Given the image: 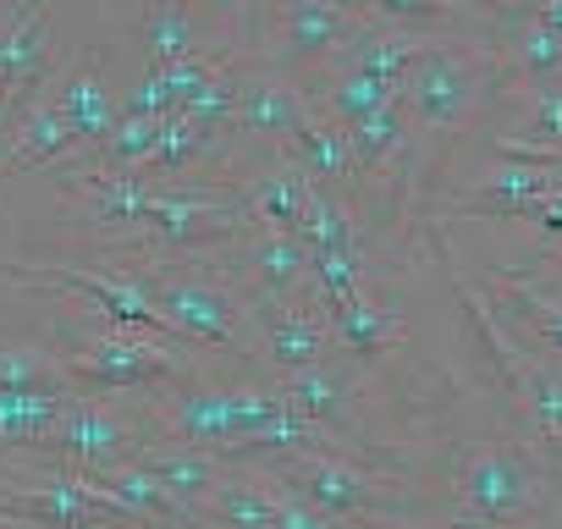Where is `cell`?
<instances>
[{
    "instance_id": "obj_24",
    "label": "cell",
    "mask_w": 562,
    "mask_h": 529,
    "mask_svg": "<svg viewBox=\"0 0 562 529\" xmlns=\"http://www.w3.org/2000/svg\"><path fill=\"white\" fill-rule=\"evenodd\" d=\"M155 144H160V116H138V111H122L116 133L105 138L100 155H83L89 166H105V171H144L155 160Z\"/></svg>"
},
{
    "instance_id": "obj_5",
    "label": "cell",
    "mask_w": 562,
    "mask_h": 529,
    "mask_svg": "<svg viewBox=\"0 0 562 529\" xmlns=\"http://www.w3.org/2000/svg\"><path fill=\"white\" fill-rule=\"evenodd\" d=\"M138 277L149 282L155 304L166 309V320L177 326V337L193 353H232L243 370H259L254 364V315L237 288H221L215 277H177V271H160V264H149Z\"/></svg>"
},
{
    "instance_id": "obj_18",
    "label": "cell",
    "mask_w": 562,
    "mask_h": 529,
    "mask_svg": "<svg viewBox=\"0 0 562 529\" xmlns=\"http://www.w3.org/2000/svg\"><path fill=\"white\" fill-rule=\"evenodd\" d=\"M193 518L215 524V529H270L276 524V491L248 463H226V474L210 485V496L193 507Z\"/></svg>"
},
{
    "instance_id": "obj_30",
    "label": "cell",
    "mask_w": 562,
    "mask_h": 529,
    "mask_svg": "<svg viewBox=\"0 0 562 529\" xmlns=\"http://www.w3.org/2000/svg\"><path fill=\"white\" fill-rule=\"evenodd\" d=\"M7 288H18V282H12V271H0V293H7Z\"/></svg>"
},
{
    "instance_id": "obj_19",
    "label": "cell",
    "mask_w": 562,
    "mask_h": 529,
    "mask_svg": "<svg viewBox=\"0 0 562 529\" xmlns=\"http://www.w3.org/2000/svg\"><path fill=\"white\" fill-rule=\"evenodd\" d=\"M310 182L321 188H353V144H348V127H337L326 111H310V122L293 133V144L281 149Z\"/></svg>"
},
{
    "instance_id": "obj_29",
    "label": "cell",
    "mask_w": 562,
    "mask_h": 529,
    "mask_svg": "<svg viewBox=\"0 0 562 529\" xmlns=\"http://www.w3.org/2000/svg\"><path fill=\"white\" fill-rule=\"evenodd\" d=\"M116 7H133V12H149V7H166V0H116Z\"/></svg>"
},
{
    "instance_id": "obj_12",
    "label": "cell",
    "mask_w": 562,
    "mask_h": 529,
    "mask_svg": "<svg viewBox=\"0 0 562 529\" xmlns=\"http://www.w3.org/2000/svg\"><path fill=\"white\" fill-rule=\"evenodd\" d=\"M56 105L67 111V122H72L83 155H100L105 138H111L116 122H122V105H116V94H111V83H105V56H100V50H78V61L56 78Z\"/></svg>"
},
{
    "instance_id": "obj_17",
    "label": "cell",
    "mask_w": 562,
    "mask_h": 529,
    "mask_svg": "<svg viewBox=\"0 0 562 529\" xmlns=\"http://www.w3.org/2000/svg\"><path fill=\"white\" fill-rule=\"evenodd\" d=\"M304 94L315 100V111H326L337 127L353 133V127L370 122L375 111L397 105V100H403V83H386V78H370V72H353V67H326V72L310 78Z\"/></svg>"
},
{
    "instance_id": "obj_14",
    "label": "cell",
    "mask_w": 562,
    "mask_h": 529,
    "mask_svg": "<svg viewBox=\"0 0 562 529\" xmlns=\"http://www.w3.org/2000/svg\"><path fill=\"white\" fill-rule=\"evenodd\" d=\"M441 40H452V34H419V29H397V23L364 18V29L348 40V50H342L331 67H353V72L403 83V78L414 72V61H419L425 50H436Z\"/></svg>"
},
{
    "instance_id": "obj_7",
    "label": "cell",
    "mask_w": 562,
    "mask_h": 529,
    "mask_svg": "<svg viewBox=\"0 0 562 529\" xmlns=\"http://www.w3.org/2000/svg\"><path fill=\"white\" fill-rule=\"evenodd\" d=\"M226 264H232V288L243 293L248 309L259 304H315L321 309L315 254L288 226H259V221L243 226V237L226 248Z\"/></svg>"
},
{
    "instance_id": "obj_27",
    "label": "cell",
    "mask_w": 562,
    "mask_h": 529,
    "mask_svg": "<svg viewBox=\"0 0 562 529\" xmlns=\"http://www.w3.org/2000/svg\"><path fill=\"white\" fill-rule=\"evenodd\" d=\"M529 221H535V232H540V237L562 243V188H557V193H546V199L529 210Z\"/></svg>"
},
{
    "instance_id": "obj_13",
    "label": "cell",
    "mask_w": 562,
    "mask_h": 529,
    "mask_svg": "<svg viewBox=\"0 0 562 529\" xmlns=\"http://www.w3.org/2000/svg\"><path fill=\"white\" fill-rule=\"evenodd\" d=\"M237 204H243V215L248 221H259V226H288V232H299V215H304V204H310V177L288 160V155H265L259 166H248V171H237Z\"/></svg>"
},
{
    "instance_id": "obj_1",
    "label": "cell",
    "mask_w": 562,
    "mask_h": 529,
    "mask_svg": "<svg viewBox=\"0 0 562 529\" xmlns=\"http://www.w3.org/2000/svg\"><path fill=\"white\" fill-rule=\"evenodd\" d=\"M452 502H441L447 524L463 529H518L551 507V491L562 485L557 469L535 452L524 436H496L480 441L458 458L452 469Z\"/></svg>"
},
{
    "instance_id": "obj_28",
    "label": "cell",
    "mask_w": 562,
    "mask_h": 529,
    "mask_svg": "<svg viewBox=\"0 0 562 529\" xmlns=\"http://www.w3.org/2000/svg\"><path fill=\"white\" fill-rule=\"evenodd\" d=\"M546 271H551V277L562 282V248H551V254H546Z\"/></svg>"
},
{
    "instance_id": "obj_26",
    "label": "cell",
    "mask_w": 562,
    "mask_h": 529,
    "mask_svg": "<svg viewBox=\"0 0 562 529\" xmlns=\"http://www.w3.org/2000/svg\"><path fill=\"white\" fill-rule=\"evenodd\" d=\"M270 491H276V524L270 529H375V524H348V518H331V513H321V507H310L304 496H293L288 485H281L265 463H248Z\"/></svg>"
},
{
    "instance_id": "obj_2",
    "label": "cell",
    "mask_w": 562,
    "mask_h": 529,
    "mask_svg": "<svg viewBox=\"0 0 562 529\" xmlns=\"http://www.w3.org/2000/svg\"><path fill=\"white\" fill-rule=\"evenodd\" d=\"M293 496H304L310 507L348 518V524H419V518H441V507H430L408 474H386L370 469L359 458L342 452H293V458H270L265 463Z\"/></svg>"
},
{
    "instance_id": "obj_15",
    "label": "cell",
    "mask_w": 562,
    "mask_h": 529,
    "mask_svg": "<svg viewBox=\"0 0 562 529\" xmlns=\"http://www.w3.org/2000/svg\"><path fill=\"white\" fill-rule=\"evenodd\" d=\"M72 155H83V144H78L67 111H61L56 100H40V105L23 116V127L7 138V149H0V182L29 177V171H45V166H61V160H72Z\"/></svg>"
},
{
    "instance_id": "obj_22",
    "label": "cell",
    "mask_w": 562,
    "mask_h": 529,
    "mask_svg": "<svg viewBox=\"0 0 562 529\" xmlns=\"http://www.w3.org/2000/svg\"><path fill=\"white\" fill-rule=\"evenodd\" d=\"M78 392H0V452H34Z\"/></svg>"
},
{
    "instance_id": "obj_16",
    "label": "cell",
    "mask_w": 562,
    "mask_h": 529,
    "mask_svg": "<svg viewBox=\"0 0 562 529\" xmlns=\"http://www.w3.org/2000/svg\"><path fill=\"white\" fill-rule=\"evenodd\" d=\"M326 320H331L337 348H342L359 370H381V364H386V353H397V348H403V337H408V326H403L386 304H375V293H370V288H364L359 299H348V304L326 309Z\"/></svg>"
},
{
    "instance_id": "obj_23",
    "label": "cell",
    "mask_w": 562,
    "mask_h": 529,
    "mask_svg": "<svg viewBox=\"0 0 562 529\" xmlns=\"http://www.w3.org/2000/svg\"><path fill=\"white\" fill-rule=\"evenodd\" d=\"M299 237L310 254H326V248H364V226H359V210L342 188H310V204L299 215Z\"/></svg>"
},
{
    "instance_id": "obj_25",
    "label": "cell",
    "mask_w": 562,
    "mask_h": 529,
    "mask_svg": "<svg viewBox=\"0 0 562 529\" xmlns=\"http://www.w3.org/2000/svg\"><path fill=\"white\" fill-rule=\"evenodd\" d=\"M243 61H248V56L221 61V67L204 78V89L182 105V116H193V122H199V127H210V133H226V127H232V116H237V72H243Z\"/></svg>"
},
{
    "instance_id": "obj_20",
    "label": "cell",
    "mask_w": 562,
    "mask_h": 529,
    "mask_svg": "<svg viewBox=\"0 0 562 529\" xmlns=\"http://www.w3.org/2000/svg\"><path fill=\"white\" fill-rule=\"evenodd\" d=\"M138 463H144L182 507H199V502L210 496V485L226 474V458L199 452V447H177V441H149V447L138 452Z\"/></svg>"
},
{
    "instance_id": "obj_10",
    "label": "cell",
    "mask_w": 562,
    "mask_h": 529,
    "mask_svg": "<svg viewBox=\"0 0 562 529\" xmlns=\"http://www.w3.org/2000/svg\"><path fill=\"white\" fill-rule=\"evenodd\" d=\"M248 315H254V364L270 381H288L337 353L331 320L315 304H259Z\"/></svg>"
},
{
    "instance_id": "obj_21",
    "label": "cell",
    "mask_w": 562,
    "mask_h": 529,
    "mask_svg": "<svg viewBox=\"0 0 562 529\" xmlns=\"http://www.w3.org/2000/svg\"><path fill=\"white\" fill-rule=\"evenodd\" d=\"M0 392H78L61 370V348L0 331Z\"/></svg>"
},
{
    "instance_id": "obj_4",
    "label": "cell",
    "mask_w": 562,
    "mask_h": 529,
    "mask_svg": "<svg viewBox=\"0 0 562 529\" xmlns=\"http://www.w3.org/2000/svg\"><path fill=\"white\" fill-rule=\"evenodd\" d=\"M496 72H502V61H496L491 34H452L414 61V72L403 78V105H408L419 155L447 144L469 122V111L485 100Z\"/></svg>"
},
{
    "instance_id": "obj_9",
    "label": "cell",
    "mask_w": 562,
    "mask_h": 529,
    "mask_svg": "<svg viewBox=\"0 0 562 529\" xmlns=\"http://www.w3.org/2000/svg\"><path fill=\"white\" fill-rule=\"evenodd\" d=\"M315 100L304 94L299 78H288L281 67L248 56L243 72H237V116H232V133L248 138V144H265L270 155H281L293 144V133L310 122Z\"/></svg>"
},
{
    "instance_id": "obj_6",
    "label": "cell",
    "mask_w": 562,
    "mask_h": 529,
    "mask_svg": "<svg viewBox=\"0 0 562 529\" xmlns=\"http://www.w3.org/2000/svg\"><path fill=\"white\" fill-rule=\"evenodd\" d=\"M364 0H276V7H265V56L270 67H281L288 78H315L326 72L348 40L364 29Z\"/></svg>"
},
{
    "instance_id": "obj_3",
    "label": "cell",
    "mask_w": 562,
    "mask_h": 529,
    "mask_svg": "<svg viewBox=\"0 0 562 529\" xmlns=\"http://www.w3.org/2000/svg\"><path fill=\"white\" fill-rule=\"evenodd\" d=\"M56 348H61V370L78 392L89 397H122V392H155L171 386L177 375L204 370L193 348L166 342V337H144V331H122V326H83L67 320L56 326Z\"/></svg>"
},
{
    "instance_id": "obj_8",
    "label": "cell",
    "mask_w": 562,
    "mask_h": 529,
    "mask_svg": "<svg viewBox=\"0 0 562 529\" xmlns=\"http://www.w3.org/2000/svg\"><path fill=\"white\" fill-rule=\"evenodd\" d=\"M149 447V425H144V403H133V414H122L111 397H89L78 392L72 408L61 414V425L34 447L56 463H72L83 474H111L122 463H133Z\"/></svg>"
},
{
    "instance_id": "obj_11",
    "label": "cell",
    "mask_w": 562,
    "mask_h": 529,
    "mask_svg": "<svg viewBox=\"0 0 562 529\" xmlns=\"http://www.w3.org/2000/svg\"><path fill=\"white\" fill-rule=\"evenodd\" d=\"M513 337V331H507ZM518 342V403H524V436L535 441V452L557 469L562 480V359L513 337Z\"/></svg>"
}]
</instances>
